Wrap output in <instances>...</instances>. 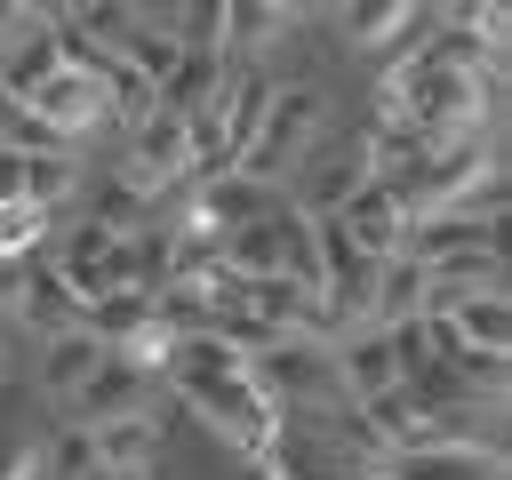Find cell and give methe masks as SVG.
Here are the masks:
<instances>
[{
  "label": "cell",
  "mask_w": 512,
  "mask_h": 480,
  "mask_svg": "<svg viewBox=\"0 0 512 480\" xmlns=\"http://www.w3.org/2000/svg\"><path fill=\"white\" fill-rule=\"evenodd\" d=\"M384 192L408 224H432V216H488L496 224V144L472 136V144L416 152L400 176H384Z\"/></svg>",
  "instance_id": "cell-1"
},
{
  "label": "cell",
  "mask_w": 512,
  "mask_h": 480,
  "mask_svg": "<svg viewBox=\"0 0 512 480\" xmlns=\"http://www.w3.org/2000/svg\"><path fill=\"white\" fill-rule=\"evenodd\" d=\"M320 136H328V88H312V80H280L232 176H248V184H264V192H280V184H288V168H296Z\"/></svg>",
  "instance_id": "cell-2"
},
{
  "label": "cell",
  "mask_w": 512,
  "mask_h": 480,
  "mask_svg": "<svg viewBox=\"0 0 512 480\" xmlns=\"http://www.w3.org/2000/svg\"><path fill=\"white\" fill-rule=\"evenodd\" d=\"M168 400H184V416H200L224 448L264 456L280 440V408L248 384V376H216V368H168Z\"/></svg>",
  "instance_id": "cell-3"
},
{
  "label": "cell",
  "mask_w": 512,
  "mask_h": 480,
  "mask_svg": "<svg viewBox=\"0 0 512 480\" xmlns=\"http://www.w3.org/2000/svg\"><path fill=\"white\" fill-rule=\"evenodd\" d=\"M360 184H376V144H368V128H328L296 168H288V208L296 216H336Z\"/></svg>",
  "instance_id": "cell-4"
},
{
  "label": "cell",
  "mask_w": 512,
  "mask_h": 480,
  "mask_svg": "<svg viewBox=\"0 0 512 480\" xmlns=\"http://www.w3.org/2000/svg\"><path fill=\"white\" fill-rule=\"evenodd\" d=\"M128 192H144L160 216H168V200L176 192H192V152H184V120L176 112H144L136 128H128V144H120V168H112Z\"/></svg>",
  "instance_id": "cell-5"
},
{
  "label": "cell",
  "mask_w": 512,
  "mask_h": 480,
  "mask_svg": "<svg viewBox=\"0 0 512 480\" xmlns=\"http://www.w3.org/2000/svg\"><path fill=\"white\" fill-rule=\"evenodd\" d=\"M160 376H144L136 360H120V352H104L96 368H88V384L72 392V424H120V416H160Z\"/></svg>",
  "instance_id": "cell-6"
},
{
  "label": "cell",
  "mask_w": 512,
  "mask_h": 480,
  "mask_svg": "<svg viewBox=\"0 0 512 480\" xmlns=\"http://www.w3.org/2000/svg\"><path fill=\"white\" fill-rule=\"evenodd\" d=\"M40 264H48L80 304H96V296L128 288V240H112V232H104V224H88V216H80V224L64 232V248H56V256H40Z\"/></svg>",
  "instance_id": "cell-7"
},
{
  "label": "cell",
  "mask_w": 512,
  "mask_h": 480,
  "mask_svg": "<svg viewBox=\"0 0 512 480\" xmlns=\"http://www.w3.org/2000/svg\"><path fill=\"white\" fill-rule=\"evenodd\" d=\"M328 224H336V232H344V240H352L368 264H392V256L408 248V216L392 208V192H384V184H360V192H352V200H344Z\"/></svg>",
  "instance_id": "cell-8"
},
{
  "label": "cell",
  "mask_w": 512,
  "mask_h": 480,
  "mask_svg": "<svg viewBox=\"0 0 512 480\" xmlns=\"http://www.w3.org/2000/svg\"><path fill=\"white\" fill-rule=\"evenodd\" d=\"M16 320L40 336V344H56V336H80V320H88V304L32 256V272H24V304H16Z\"/></svg>",
  "instance_id": "cell-9"
},
{
  "label": "cell",
  "mask_w": 512,
  "mask_h": 480,
  "mask_svg": "<svg viewBox=\"0 0 512 480\" xmlns=\"http://www.w3.org/2000/svg\"><path fill=\"white\" fill-rule=\"evenodd\" d=\"M336 32H344L352 48L392 56L400 40H416V32H424V8H416V0H352V8L336 16Z\"/></svg>",
  "instance_id": "cell-10"
},
{
  "label": "cell",
  "mask_w": 512,
  "mask_h": 480,
  "mask_svg": "<svg viewBox=\"0 0 512 480\" xmlns=\"http://www.w3.org/2000/svg\"><path fill=\"white\" fill-rule=\"evenodd\" d=\"M368 480H504V456H456V448H400L376 456Z\"/></svg>",
  "instance_id": "cell-11"
},
{
  "label": "cell",
  "mask_w": 512,
  "mask_h": 480,
  "mask_svg": "<svg viewBox=\"0 0 512 480\" xmlns=\"http://www.w3.org/2000/svg\"><path fill=\"white\" fill-rule=\"evenodd\" d=\"M296 32V8H280V0H224V56L240 64H256L264 48H280Z\"/></svg>",
  "instance_id": "cell-12"
},
{
  "label": "cell",
  "mask_w": 512,
  "mask_h": 480,
  "mask_svg": "<svg viewBox=\"0 0 512 480\" xmlns=\"http://www.w3.org/2000/svg\"><path fill=\"white\" fill-rule=\"evenodd\" d=\"M224 80H232V56H200V48H184L152 104H160V112H176V120H192V112H208V104H216V88H224Z\"/></svg>",
  "instance_id": "cell-13"
},
{
  "label": "cell",
  "mask_w": 512,
  "mask_h": 480,
  "mask_svg": "<svg viewBox=\"0 0 512 480\" xmlns=\"http://www.w3.org/2000/svg\"><path fill=\"white\" fill-rule=\"evenodd\" d=\"M96 456L112 480H144L160 472V416H120V424H96Z\"/></svg>",
  "instance_id": "cell-14"
},
{
  "label": "cell",
  "mask_w": 512,
  "mask_h": 480,
  "mask_svg": "<svg viewBox=\"0 0 512 480\" xmlns=\"http://www.w3.org/2000/svg\"><path fill=\"white\" fill-rule=\"evenodd\" d=\"M408 320H424V272H416L408 256H392V264H376V304H368V328H408Z\"/></svg>",
  "instance_id": "cell-15"
},
{
  "label": "cell",
  "mask_w": 512,
  "mask_h": 480,
  "mask_svg": "<svg viewBox=\"0 0 512 480\" xmlns=\"http://www.w3.org/2000/svg\"><path fill=\"white\" fill-rule=\"evenodd\" d=\"M440 328L456 344H472V352H504L512 344V304H504V288L496 296H464L456 312H440Z\"/></svg>",
  "instance_id": "cell-16"
},
{
  "label": "cell",
  "mask_w": 512,
  "mask_h": 480,
  "mask_svg": "<svg viewBox=\"0 0 512 480\" xmlns=\"http://www.w3.org/2000/svg\"><path fill=\"white\" fill-rule=\"evenodd\" d=\"M152 320V296H136V288H112V296H96L88 304V320H80V336L88 344H104V352H128V336Z\"/></svg>",
  "instance_id": "cell-17"
},
{
  "label": "cell",
  "mask_w": 512,
  "mask_h": 480,
  "mask_svg": "<svg viewBox=\"0 0 512 480\" xmlns=\"http://www.w3.org/2000/svg\"><path fill=\"white\" fill-rule=\"evenodd\" d=\"M88 224H104L112 240H136L144 224H160V208H152L144 192H128L120 176H104V184H96V200H88Z\"/></svg>",
  "instance_id": "cell-18"
},
{
  "label": "cell",
  "mask_w": 512,
  "mask_h": 480,
  "mask_svg": "<svg viewBox=\"0 0 512 480\" xmlns=\"http://www.w3.org/2000/svg\"><path fill=\"white\" fill-rule=\"evenodd\" d=\"M72 192H80V152H32V168H24V200L56 216Z\"/></svg>",
  "instance_id": "cell-19"
},
{
  "label": "cell",
  "mask_w": 512,
  "mask_h": 480,
  "mask_svg": "<svg viewBox=\"0 0 512 480\" xmlns=\"http://www.w3.org/2000/svg\"><path fill=\"white\" fill-rule=\"evenodd\" d=\"M96 360H104V344H88V336H56V344L40 352V376H48V392H64V400H72V392L88 384V368H96Z\"/></svg>",
  "instance_id": "cell-20"
},
{
  "label": "cell",
  "mask_w": 512,
  "mask_h": 480,
  "mask_svg": "<svg viewBox=\"0 0 512 480\" xmlns=\"http://www.w3.org/2000/svg\"><path fill=\"white\" fill-rule=\"evenodd\" d=\"M48 464H56V480H112L88 424H56V456H48Z\"/></svg>",
  "instance_id": "cell-21"
},
{
  "label": "cell",
  "mask_w": 512,
  "mask_h": 480,
  "mask_svg": "<svg viewBox=\"0 0 512 480\" xmlns=\"http://www.w3.org/2000/svg\"><path fill=\"white\" fill-rule=\"evenodd\" d=\"M0 480H40V448L32 440H0Z\"/></svg>",
  "instance_id": "cell-22"
},
{
  "label": "cell",
  "mask_w": 512,
  "mask_h": 480,
  "mask_svg": "<svg viewBox=\"0 0 512 480\" xmlns=\"http://www.w3.org/2000/svg\"><path fill=\"white\" fill-rule=\"evenodd\" d=\"M0 376H8V344H0Z\"/></svg>",
  "instance_id": "cell-23"
}]
</instances>
